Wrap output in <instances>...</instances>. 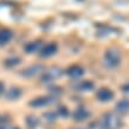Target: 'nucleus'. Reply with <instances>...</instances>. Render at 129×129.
Returning a JSON list of instances; mask_svg holds the SVG:
<instances>
[{"instance_id":"14","label":"nucleus","mask_w":129,"mask_h":129,"mask_svg":"<svg viewBox=\"0 0 129 129\" xmlns=\"http://www.w3.org/2000/svg\"><path fill=\"white\" fill-rule=\"evenodd\" d=\"M74 129H79V128H74Z\"/></svg>"},{"instance_id":"12","label":"nucleus","mask_w":129,"mask_h":129,"mask_svg":"<svg viewBox=\"0 0 129 129\" xmlns=\"http://www.w3.org/2000/svg\"><path fill=\"white\" fill-rule=\"evenodd\" d=\"M39 45H40V43H38V42L32 43V44H30V45H27L26 51H27V52H33V51H36L37 49H39Z\"/></svg>"},{"instance_id":"3","label":"nucleus","mask_w":129,"mask_h":129,"mask_svg":"<svg viewBox=\"0 0 129 129\" xmlns=\"http://www.w3.org/2000/svg\"><path fill=\"white\" fill-rule=\"evenodd\" d=\"M113 97H114V94H113V91H111V90L107 89V88H102L101 90H98L97 98L100 100V101L108 102V101H110Z\"/></svg>"},{"instance_id":"2","label":"nucleus","mask_w":129,"mask_h":129,"mask_svg":"<svg viewBox=\"0 0 129 129\" xmlns=\"http://www.w3.org/2000/svg\"><path fill=\"white\" fill-rule=\"evenodd\" d=\"M104 62H106L107 67L110 68V69L116 68L118 64H120V62H121V56L118 53V51L115 50V49H109V50L106 52Z\"/></svg>"},{"instance_id":"1","label":"nucleus","mask_w":129,"mask_h":129,"mask_svg":"<svg viewBox=\"0 0 129 129\" xmlns=\"http://www.w3.org/2000/svg\"><path fill=\"white\" fill-rule=\"evenodd\" d=\"M121 124V118L115 114H107L102 118V128L103 129H118Z\"/></svg>"},{"instance_id":"8","label":"nucleus","mask_w":129,"mask_h":129,"mask_svg":"<svg viewBox=\"0 0 129 129\" xmlns=\"http://www.w3.org/2000/svg\"><path fill=\"white\" fill-rule=\"evenodd\" d=\"M116 110L121 114H127L129 111V101L128 100H122L117 103L116 106Z\"/></svg>"},{"instance_id":"11","label":"nucleus","mask_w":129,"mask_h":129,"mask_svg":"<svg viewBox=\"0 0 129 129\" xmlns=\"http://www.w3.org/2000/svg\"><path fill=\"white\" fill-rule=\"evenodd\" d=\"M21 95V91H20L18 88H12L10 91H8L7 94V98H10V100H16V98H18Z\"/></svg>"},{"instance_id":"9","label":"nucleus","mask_w":129,"mask_h":129,"mask_svg":"<svg viewBox=\"0 0 129 129\" xmlns=\"http://www.w3.org/2000/svg\"><path fill=\"white\" fill-rule=\"evenodd\" d=\"M40 71V67H31L27 68L26 70L23 71V75L26 76V77H32V76H36Z\"/></svg>"},{"instance_id":"7","label":"nucleus","mask_w":129,"mask_h":129,"mask_svg":"<svg viewBox=\"0 0 129 129\" xmlns=\"http://www.w3.org/2000/svg\"><path fill=\"white\" fill-rule=\"evenodd\" d=\"M83 74H84V71H83L82 68L79 67H72L68 70V75L70 76L71 78H79Z\"/></svg>"},{"instance_id":"4","label":"nucleus","mask_w":129,"mask_h":129,"mask_svg":"<svg viewBox=\"0 0 129 129\" xmlns=\"http://www.w3.org/2000/svg\"><path fill=\"white\" fill-rule=\"evenodd\" d=\"M56 51H57V46H56V44H49L46 45L45 47H43L42 50H40V56L42 57H50L55 53Z\"/></svg>"},{"instance_id":"5","label":"nucleus","mask_w":129,"mask_h":129,"mask_svg":"<svg viewBox=\"0 0 129 129\" xmlns=\"http://www.w3.org/2000/svg\"><path fill=\"white\" fill-rule=\"evenodd\" d=\"M51 102V98L50 97H38V98H35L33 101H31V104L33 108H39V107H45L47 106L49 103Z\"/></svg>"},{"instance_id":"13","label":"nucleus","mask_w":129,"mask_h":129,"mask_svg":"<svg viewBox=\"0 0 129 129\" xmlns=\"http://www.w3.org/2000/svg\"><path fill=\"white\" fill-rule=\"evenodd\" d=\"M3 90H4V84H3V83H0V94L3 92Z\"/></svg>"},{"instance_id":"6","label":"nucleus","mask_w":129,"mask_h":129,"mask_svg":"<svg viewBox=\"0 0 129 129\" xmlns=\"http://www.w3.org/2000/svg\"><path fill=\"white\" fill-rule=\"evenodd\" d=\"M12 38V32L8 30H0V45L7 44Z\"/></svg>"},{"instance_id":"10","label":"nucleus","mask_w":129,"mask_h":129,"mask_svg":"<svg viewBox=\"0 0 129 129\" xmlns=\"http://www.w3.org/2000/svg\"><path fill=\"white\" fill-rule=\"evenodd\" d=\"M88 116H89V115H88V111H86L85 109H83V108L78 109L75 113V120H77V121H82V120L86 118Z\"/></svg>"}]
</instances>
